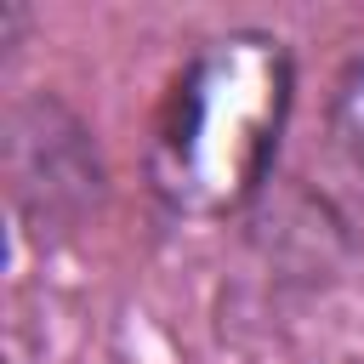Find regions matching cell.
<instances>
[{"mask_svg": "<svg viewBox=\"0 0 364 364\" xmlns=\"http://www.w3.org/2000/svg\"><path fill=\"white\" fill-rule=\"evenodd\" d=\"M330 131H336V142L347 148V159H358L364 165V51L341 68V80H336V97H330Z\"/></svg>", "mask_w": 364, "mask_h": 364, "instance_id": "7a4b0ae2", "label": "cell"}, {"mask_svg": "<svg viewBox=\"0 0 364 364\" xmlns=\"http://www.w3.org/2000/svg\"><path fill=\"white\" fill-rule=\"evenodd\" d=\"M296 97V63L267 28H228L205 40L171 80L154 136L148 188L176 216L239 210L284 136Z\"/></svg>", "mask_w": 364, "mask_h": 364, "instance_id": "6da1fadb", "label": "cell"}]
</instances>
